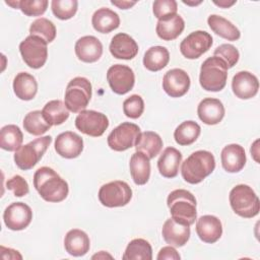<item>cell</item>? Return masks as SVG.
Returning <instances> with one entry per match:
<instances>
[{
	"label": "cell",
	"mask_w": 260,
	"mask_h": 260,
	"mask_svg": "<svg viewBox=\"0 0 260 260\" xmlns=\"http://www.w3.org/2000/svg\"><path fill=\"white\" fill-rule=\"evenodd\" d=\"M34 186L40 196L47 202H61L69 192L67 182L49 167H42L36 171Z\"/></svg>",
	"instance_id": "obj_1"
},
{
	"label": "cell",
	"mask_w": 260,
	"mask_h": 260,
	"mask_svg": "<svg viewBox=\"0 0 260 260\" xmlns=\"http://www.w3.org/2000/svg\"><path fill=\"white\" fill-rule=\"evenodd\" d=\"M214 169V155L207 150H197L182 162L181 174L187 183L194 185L202 182Z\"/></svg>",
	"instance_id": "obj_2"
},
{
	"label": "cell",
	"mask_w": 260,
	"mask_h": 260,
	"mask_svg": "<svg viewBox=\"0 0 260 260\" xmlns=\"http://www.w3.org/2000/svg\"><path fill=\"white\" fill-rule=\"evenodd\" d=\"M167 204L172 217L184 224L192 225L197 218L196 198L185 189H177L172 191L167 199Z\"/></svg>",
	"instance_id": "obj_3"
},
{
	"label": "cell",
	"mask_w": 260,
	"mask_h": 260,
	"mask_svg": "<svg viewBox=\"0 0 260 260\" xmlns=\"http://www.w3.org/2000/svg\"><path fill=\"white\" fill-rule=\"evenodd\" d=\"M228 65L219 57L207 58L201 65L199 82L207 91H220L226 84Z\"/></svg>",
	"instance_id": "obj_4"
},
{
	"label": "cell",
	"mask_w": 260,
	"mask_h": 260,
	"mask_svg": "<svg viewBox=\"0 0 260 260\" xmlns=\"http://www.w3.org/2000/svg\"><path fill=\"white\" fill-rule=\"evenodd\" d=\"M229 199L232 209L241 217L252 218L259 213V198L248 185L240 184L235 186L230 192Z\"/></svg>",
	"instance_id": "obj_5"
},
{
	"label": "cell",
	"mask_w": 260,
	"mask_h": 260,
	"mask_svg": "<svg viewBox=\"0 0 260 260\" xmlns=\"http://www.w3.org/2000/svg\"><path fill=\"white\" fill-rule=\"evenodd\" d=\"M91 99V83L85 77H74L69 81L65 90L64 102L72 113L85 110Z\"/></svg>",
	"instance_id": "obj_6"
},
{
	"label": "cell",
	"mask_w": 260,
	"mask_h": 260,
	"mask_svg": "<svg viewBox=\"0 0 260 260\" xmlns=\"http://www.w3.org/2000/svg\"><path fill=\"white\" fill-rule=\"evenodd\" d=\"M51 142L52 137L47 135L21 145L14 153L15 165L22 171L32 169L41 160Z\"/></svg>",
	"instance_id": "obj_7"
},
{
	"label": "cell",
	"mask_w": 260,
	"mask_h": 260,
	"mask_svg": "<svg viewBox=\"0 0 260 260\" xmlns=\"http://www.w3.org/2000/svg\"><path fill=\"white\" fill-rule=\"evenodd\" d=\"M100 202L110 208L127 205L132 198V189L124 181H113L104 184L99 190Z\"/></svg>",
	"instance_id": "obj_8"
},
{
	"label": "cell",
	"mask_w": 260,
	"mask_h": 260,
	"mask_svg": "<svg viewBox=\"0 0 260 260\" xmlns=\"http://www.w3.org/2000/svg\"><path fill=\"white\" fill-rule=\"evenodd\" d=\"M47 42L36 36L26 37L19 45V52L24 63L32 68L43 67L48 58Z\"/></svg>",
	"instance_id": "obj_9"
},
{
	"label": "cell",
	"mask_w": 260,
	"mask_h": 260,
	"mask_svg": "<svg viewBox=\"0 0 260 260\" xmlns=\"http://www.w3.org/2000/svg\"><path fill=\"white\" fill-rule=\"evenodd\" d=\"M75 127L83 134L91 137H100L109 127V119L101 112L83 110L75 119Z\"/></svg>",
	"instance_id": "obj_10"
},
{
	"label": "cell",
	"mask_w": 260,
	"mask_h": 260,
	"mask_svg": "<svg viewBox=\"0 0 260 260\" xmlns=\"http://www.w3.org/2000/svg\"><path fill=\"white\" fill-rule=\"evenodd\" d=\"M140 128L130 122H123L117 126L108 136V145L115 151H124L131 148L136 141Z\"/></svg>",
	"instance_id": "obj_11"
},
{
	"label": "cell",
	"mask_w": 260,
	"mask_h": 260,
	"mask_svg": "<svg viewBox=\"0 0 260 260\" xmlns=\"http://www.w3.org/2000/svg\"><path fill=\"white\" fill-rule=\"evenodd\" d=\"M212 37L204 30H195L180 44V51L187 59H197L212 46Z\"/></svg>",
	"instance_id": "obj_12"
},
{
	"label": "cell",
	"mask_w": 260,
	"mask_h": 260,
	"mask_svg": "<svg viewBox=\"0 0 260 260\" xmlns=\"http://www.w3.org/2000/svg\"><path fill=\"white\" fill-rule=\"evenodd\" d=\"M107 80L115 93L125 94L133 88L135 75L129 66L115 64L108 69Z\"/></svg>",
	"instance_id": "obj_13"
},
{
	"label": "cell",
	"mask_w": 260,
	"mask_h": 260,
	"mask_svg": "<svg viewBox=\"0 0 260 260\" xmlns=\"http://www.w3.org/2000/svg\"><path fill=\"white\" fill-rule=\"evenodd\" d=\"M5 225L11 231H21L28 226L32 219L31 208L23 202H13L3 213Z\"/></svg>",
	"instance_id": "obj_14"
},
{
	"label": "cell",
	"mask_w": 260,
	"mask_h": 260,
	"mask_svg": "<svg viewBox=\"0 0 260 260\" xmlns=\"http://www.w3.org/2000/svg\"><path fill=\"white\" fill-rule=\"evenodd\" d=\"M190 83V77L185 70L174 68L164 75L162 89L171 98H181L189 90Z\"/></svg>",
	"instance_id": "obj_15"
},
{
	"label": "cell",
	"mask_w": 260,
	"mask_h": 260,
	"mask_svg": "<svg viewBox=\"0 0 260 260\" xmlns=\"http://www.w3.org/2000/svg\"><path fill=\"white\" fill-rule=\"evenodd\" d=\"M56 152L65 158H75L83 150V139L72 131L60 133L55 140Z\"/></svg>",
	"instance_id": "obj_16"
},
{
	"label": "cell",
	"mask_w": 260,
	"mask_h": 260,
	"mask_svg": "<svg viewBox=\"0 0 260 260\" xmlns=\"http://www.w3.org/2000/svg\"><path fill=\"white\" fill-rule=\"evenodd\" d=\"M232 89L235 95L241 100L252 99L259 89L258 78L249 71H240L233 77Z\"/></svg>",
	"instance_id": "obj_17"
},
{
	"label": "cell",
	"mask_w": 260,
	"mask_h": 260,
	"mask_svg": "<svg viewBox=\"0 0 260 260\" xmlns=\"http://www.w3.org/2000/svg\"><path fill=\"white\" fill-rule=\"evenodd\" d=\"M190 226L175 220L173 217L168 218L161 230V235L166 243L174 247L184 246L190 239Z\"/></svg>",
	"instance_id": "obj_18"
},
{
	"label": "cell",
	"mask_w": 260,
	"mask_h": 260,
	"mask_svg": "<svg viewBox=\"0 0 260 260\" xmlns=\"http://www.w3.org/2000/svg\"><path fill=\"white\" fill-rule=\"evenodd\" d=\"M75 54L77 58L85 63L96 62L103 55V45L93 36H84L75 43Z\"/></svg>",
	"instance_id": "obj_19"
},
{
	"label": "cell",
	"mask_w": 260,
	"mask_h": 260,
	"mask_svg": "<svg viewBox=\"0 0 260 260\" xmlns=\"http://www.w3.org/2000/svg\"><path fill=\"white\" fill-rule=\"evenodd\" d=\"M196 233L199 239L204 243L213 244L218 241L222 235L221 221L214 215H202L197 219Z\"/></svg>",
	"instance_id": "obj_20"
},
{
	"label": "cell",
	"mask_w": 260,
	"mask_h": 260,
	"mask_svg": "<svg viewBox=\"0 0 260 260\" xmlns=\"http://www.w3.org/2000/svg\"><path fill=\"white\" fill-rule=\"evenodd\" d=\"M110 52L116 59L131 60L138 53V45L132 37L119 32L115 35L110 44Z\"/></svg>",
	"instance_id": "obj_21"
},
{
	"label": "cell",
	"mask_w": 260,
	"mask_h": 260,
	"mask_svg": "<svg viewBox=\"0 0 260 260\" xmlns=\"http://www.w3.org/2000/svg\"><path fill=\"white\" fill-rule=\"evenodd\" d=\"M221 165L228 173H238L246 165V153L243 146L232 143L224 146L220 153Z\"/></svg>",
	"instance_id": "obj_22"
},
{
	"label": "cell",
	"mask_w": 260,
	"mask_h": 260,
	"mask_svg": "<svg viewBox=\"0 0 260 260\" xmlns=\"http://www.w3.org/2000/svg\"><path fill=\"white\" fill-rule=\"evenodd\" d=\"M197 114L204 124L216 125L224 117V107L219 100L206 98L199 103Z\"/></svg>",
	"instance_id": "obj_23"
},
{
	"label": "cell",
	"mask_w": 260,
	"mask_h": 260,
	"mask_svg": "<svg viewBox=\"0 0 260 260\" xmlns=\"http://www.w3.org/2000/svg\"><path fill=\"white\" fill-rule=\"evenodd\" d=\"M184 19L178 14H172L158 19L156 23V35L164 41H173L177 39L184 30Z\"/></svg>",
	"instance_id": "obj_24"
},
{
	"label": "cell",
	"mask_w": 260,
	"mask_h": 260,
	"mask_svg": "<svg viewBox=\"0 0 260 260\" xmlns=\"http://www.w3.org/2000/svg\"><path fill=\"white\" fill-rule=\"evenodd\" d=\"M64 247L68 254L74 257L85 255L90 247V241L87 234L81 230H70L64 238Z\"/></svg>",
	"instance_id": "obj_25"
},
{
	"label": "cell",
	"mask_w": 260,
	"mask_h": 260,
	"mask_svg": "<svg viewBox=\"0 0 260 260\" xmlns=\"http://www.w3.org/2000/svg\"><path fill=\"white\" fill-rule=\"evenodd\" d=\"M181 162L182 153L175 147H167L157 160V169L162 177L172 179L177 177Z\"/></svg>",
	"instance_id": "obj_26"
},
{
	"label": "cell",
	"mask_w": 260,
	"mask_h": 260,
	"mask_svg": "<svg viewBox=\"0 0 260 260\" xmlns=\"http://www.w3.org/2000/svg\"><path fill=\"white\" fill-rule=\"evenodd\" d=\"M136 151L143 152L149 159L154 158L162 148L160 136L152 131L140 132L135 141Z\"/></svg>",
	"instance_id": "obj_27"
},
{
	"label": "cell",
	"mask_w": 260,
	"mask_h": 260,
	"mask_svg": "<svg viewBox=\"0 0 260 260\" xmlns=\"http://www.w3.org/2000/svg\"><path fill=\"white\" fill-rule=\"evenodd\" d=\"M130 174L136 185H144L150 177V161L149 158L140 151L132 154L129 162Z\"/></svg>",
	"instance_id": "obj_28"
},
{
	"label": "cell",
	"mask_w": 260,
	"mask_h": 260,
	"mask_svg": "<svg viewBox=\"0 0 260 260\" xmlns=\"http://www.w3.org/2000/svg\"><path fill=\"white\" fill-rule=\"evenodd\" d=\"M13 91L22 101L32 100L38 91L36 78L27 72H19L13 79Z\"/></svg>",
	"instance_id": "obj_29"
},
{
	"label": "cell",
	"mask_w": 260,
	"mask_h": 260,
	"mask_svg": "<svg viewBox=\"0 0 260 260\" xmlns=\"http://www.w3.org/2000/svg\"><path fill=\"white\" fill-rule=\"evenodd\" d=\"M91 23L96 31L108 34L119 27L120 17L115 11L103 7L94 11L91 18Z\"/></svg>",
	"instance_id": "obj_30"
},
{
	"label": "cell",
	"mask_w": 260,
	"mask_h": 260,
	"mask_svg": "<svg viewBox=\"0 0 260 260\" xmlns=\"http://www.w3.org/2000/svg\"><path fill=\"white\" fill-rule=\"evenodd\" d=\"M207 23L213 32L228 41H237L241 37V32L238 27L220 15H209L207 18Z\"/></svg>",
	"instance_id": "obj_31"
},
{
	"label": "cell",
	"mask_w": 260,
	"mask_h": 260,
	"mask_svg": "<svg viewBox=\"0 0 260 260\" xmlns=\"http://www.w3.org/2000/svg\"><path fill=\"white\" fill-rule=\"evenodd\" d=\"M170 61V53L166 47L153 46L150 47L144 54L143 65L152 72H156L165 68Z\"/></svg>",
	"instance_id": "obj_32"
},
{
	"label": "cell",
	"mask_w": 260,
	"mask_h": 260,
	"mask_svg": "<svg viewBox=\"0 0 260 260\" xmlns=\"http://www.w3.org/2000/svg\"><path fill=\"white\" fill-rule=\"evenodd\" d=\"M43 116L51 126L63 124L69 117V110L65 103L60 100H53L48 102L43 110Z\"/></svg>",
	"instance_id": "obj_33"
},
{
	"label": "cell",
	"mask_w": 260,
	"mask_h": 260,
	"mask_svg": "<svg viewBox=\"0 0 260 260\" xmlns=\"http://www.w3.org/2000/svg\"><path fill=\"white\" fill-rule=\"evenodd\" d=\"M23 134L16 125H5L0 130V147L7 151L17 150L22 143Z\"/></svg>",
	"instance_id": "obj_34"
},
{
	"label": "cell",
	"mask_w": 260,
	"mask_h": 260,
	"mask_svg": "<svg viewBox=\"0 0 260 260\" xmlns=\"http://www.w3.org/2000/svg\"><path fill=\"white\" fill-rule=\"evenodd\" d=\"M124 260H151L152 248L144 239H134L126 247L122 257Z\"/></svg>",
	"instance_id": "obj_35"
},
{
	"label": "cell",
	"mask_w": 260,
	"mask_h": 260,
	"mask_svg": "<svg viewBox=\"0 0 260 260\" xmlns=\"http://www.w3.org/2000/svg\"><path fill=\"white\" fill-rule=\"evenodd\" d=\"M201 132L199 124L194 121H184L181 123L174 132L175 141L182 146L190 145L197 140Z\"/></svg>",
	"instance_id": "obj_36"
},
{
	"label": "cell",
	"mask_w": 260,
	"mask_h": 260,
	"mask_svg": "<svg viewBox=\"0 0 260 260\" xmlns=\"http://www.w3.org/2000/svg\"><path fill=\"white\" fill-rule=\"evenodd\" d=\"M23 128L27 133L39 136L46 133L51 128V125L44 118L42 111L36 110L25 115L23 119Z\"/></svg>",
	"instance_id": "obj_37"
},
{
	"label": "cell",
	"mask_w": 260,
	"mask_h": 260,
	"mask_svg": "<svg viewBox=\"0 0 260 260\" xmlns=\"http://www.w3.org/2000/svg\"><path fill=\"white\" fill-rule=\"evenodd\" d=\"M29 34L30 36H36L43 39L47 43H51L55 40L57 32L56 26L51 20L41 17L32 21L29 26Z\"/></svg>",
	"instance_id": "obj_38"
},
{
	"label": "cell",
	"mask_w": 260,
	"mask_h": 260,
	"mask_svg": "<svg viewBox=\"0 0 260 260\" xmlns=\"http://www.w3.org/2000/svg\"><path fill=\"white\" fill-rule=\"evenodd\" d=\"M51 7L53 14L57 18L61 20H67L75 15L78 2L76 0H53Z\"/></svg>",
	"instance_id": "obj_39"
},
{
	"label": "cell",
	"mask_w": 260,
	"mask_h": 260,
	"mask_svg": "<svg viewBox=\"0 0 260 260\" xmlns=\"http://www.w3.org/2000/svg\"><path fill=\"white\" fill-rule=\"evenodd\" d=\"M144 111L143 99L138 94H132L123 103L124 114L131 119L139 118Z\"/></svg>",
	"instance_id": "obj_40"
},
{
	"label": "cell",
	"mask_w": 260,
	"mask_h": 260,
	"mask_svg": "<svg viewBox=\"0 0 260 260\" xmlns=\"http://www.w3.org/2000/svg\"><path fill=\"white\" fill-rule=\"evenodd\" d=\"M213 56L219 57L226 63L228 68H232L238 63L240 53L235 46L231 44H222L214 50Z\"/></svg>",
	"instance_id": "obj_41"
},
{
	"label": "cell",
	"mask_w": 260,
	"mask_h": 260,
	"mask_svg": "<svg viewBox=\"0 0 260 260\" xmlns=\"http://www.w3.org/2000/svg\"><path fill=\"white\" fill-rule=\"evenodd\" d=\"M47 7V0H20L18 4V9L26 16H40L46 12Z\"/></svg>",
	"instance_id": "obj_42"
},
{
	"label": "cell",
	"mask_w": 260,
	"mask_h": 260,
	"mask_svg": "<svg viewBox=\"0 0 260 260\" xmlns=\"http://www.w3.org/2000/svg\"><path fill=\"white\" fill-rule=\"evenodd\" d=\"M178 4L175 0H156L153 2L152 11L156 18H161L168 15L176 14Z\"/></svg>",
	"instance_id": "obj_43"
},
{
	"label": "cell",
	"mask_w": 260,
	"mask_h": 260,
	"mask_svg": "<svg viewBox=\"0 0 260 260\" xmlns=\"http://www.w3.org/2000/svg\"><path fill=\"white\" fill-rule=\"evenodd\" d=\"M6 188L13 192L14 196L16 197H22L25 196L28 191V184L27 182L19 175H15L6 182Z\"/></svg>",
	"instance_id": "obj_44"
},
{
	"label": "cell",
	"mask_w": 260,
	"mask_h": 260,
	"mask_svg": "<svg viewBox=\"0 0 260 260\" xmlns=\"http://www.w3.org/2000/svg\"><path fill=\"white\" fill-rule=\"evenodd\" d=\"M181 258L180 254L177 252V250L172 247L171 245L170 246H166V247H162L158 254H157V257L156 259L157 260H164V259H168V260H179Z\"/></svg>",
	"instance_id": "obj_45"
},
{
	"label": "cell",
	"mask_w": 260,
	"mask_h": 260,
	"mask_svg": "<svg viewBox=\"0 0 260 260\" xmlns=\"http://www.w3.org/2000/svg\"><path fill=\"white\" fill-rule=\"evenodd\" d=\"M111 3L120 9H128V8L134 6L136 4V1H114V0H112Z\"/></svg>",
	"instance_id": "obj_46"
},
{
	"label": "cell",
	"mask_w": 260,
	"mask_h": 260,
	"mask_svg": "<svg viewBox=\"0 0 260 260\" xmlns=\"http://www.w3.org/2000/svg\"><path fill=\"white\" fill-rule=\"evenodd\" d=\"M213 3L221 8H229L232 5H234L236 3V1H226V0H220V1H213Z\"/></svg>",
	"instance_id": "obj_47"
},
{
	"label": "cell",
	"mask_w": 260,
	"mask_h": 260,
	"mask_svg": "<svg viewBox=\"0 0 260 260\" xmlns=\"http://www.w3.org/2000/svg\"><path fill=\"white\" fill-rule=\"evenodd\" d=\"M257 143H258V140H256L255 142H254V144H253V146L251 147V153L253 154V156H254V159L258 162L259 161V159H258V157H257V155H258V150H254V148H258V146H257Z\"/></svg>",
	"instance_id": "obj_48"
},
{
	"label": "cell",
	"mask_w": 260,
	"mask_h": 260,
	"mask_svg": "<svg viewBox=\"0 0 260 260\" xmlns=\"http://www.w3.org/2000/svg\"><path fill=\"white\" fill-rule=\"evenodd\" d=\"M106 257H109V258H113L110 254H107L105 251H101L99 254H95L92 256V259H95V258H106Z\"/></svg>",
	"instance_id": "obj_49"
},
{
	"label": "cell",
	"mask_w": 260,
	"mask_h": 260,
	"mask_svg": "<svg viewBox=\"0 0 260 260\" xmlns=\"http://www.w3.org/2000/svg\"><path fill=\"white\" fill-rule=\"evenodd\" d=\"M183 3L187 4V5H198L201 3V1H198V2H188V1H183Z\"/></svg>",
	"instance_id": "obj_50"
}]
</instances>
